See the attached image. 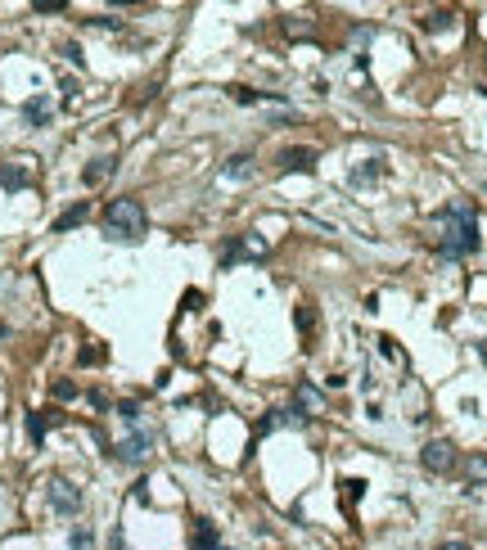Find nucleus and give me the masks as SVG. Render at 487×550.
Listing matches in <instances>:
<instances>
[{
    "label": "nucleus",
    "instance_id": "obj_12",
    "mask_svg": "<svg viewBox=\"0 0 487 550\" xmlns=\"http://www.w3.org/2000/svg\"><path fill=\"white\" fill-rule=\"evenodd\" d=\"M0 185H5V190H27V185H32V176L10 162V167H0Z\"/></svg>",
    "mask_w": 487,
    "mask_h": 550
},
{
    "label": "nucleus",
    "instance_id": "obj_3",
    "mask_svg": "<svg viewBox=\"0 0 487 550\" xmlns=\"http://www.w3.org/2000/svg\"><path fill=\"white\" fill-rule=\"evenodd\" d=\"M420 464L429 469V474H451L455 469V447L447 442V438H433V442L420 447Z\"/></svg>",
    "mask_w": 487,
    "mask_h": 550
},
{
    "label": "nucleus",
    "instance_id": "obj_13",
    "mask_svg": "<svg viewBox=\"0 0 487 550\" xmlns=\"http://www.w3.org/2000/svg\"><path fill=\"white\" fill-rule=\"evenodd\" d=\"M465 478L474 487H487V455H469V460H465Z\"/></svg>",
    "mask_w": 487,
    "mask_h": 550
},
{
    "label": "nucleus",
    "instance_id": "obj_14",
    "mask_svg": "<svg viewBox=\"0 0 487 550\" xmlns=\"http://www.w3.org/2000/svg\"><path fill=\"white\" fill-rule=\"evenodd\" d=\"M451 23H455V14H451V10H433L429 18L420 23V27H424V32H447V27H451Z\"/></svg>",
    "mask_w": 487,
    "mask_h": 550
},
{
    "label": "nucleus",
    "instance_id": "obj_15",
    "mask_svg": "<svg viewBox=\"0 0 487 550\" xmlns=\"http://www.w3.org/2000/svg\"><path fill=\"white\" fill-rule=\"evenodd\" d=\"M45 429H50V415H45V410H32V415H27V438H32V442H45Z\"/></svg>",
    "mask_w": 487,
    "mask_h": 550
},
{
    "label": "nucleus",
    "instance_id": "obj_10",
    "mask_svg": "<svg viewBox=\"0 0 487 550\" xmlns=\"http://www.w3.org/2000/svg\"><path fill=\"white\" fill-rule=\"evenodd\" d=\"M50 113H54V104H50L45 95H32L27 104H23V122H27V127H45V122H50Z\"/></svg>",
    "mask_w": 487,
    "mask_h": 550
},
{
    "label": "nucleus",
    "instance_id": "obj_2",
    "mask_svg": "<svg viewBox=\"0 0 487 550\" xmlns=\"http://www.w3.org/2000/svg\"><path fill=\"white\" fill-rule=\"evenodd\" d=\"M104 235L118 244H140L149 235V216H145L140 199H113L104 208Z\"/></svg>",
    "mask_w": 487,
    "mask_h": 550
},
{
    "label": "nucleus",
    "instance_id": "obj_16",
    "mask_svg": "<svg viewBox=\"0 0 487 550\" xmlns=\"http://www.w3.org/2000/svg\"><path fill=\"white\" fill-rule=\"evenodd\" d=\"M338 487H343V492H338V497H343V505H357V501L366 497V483H361V478H343Z\"/></svg>",
    "mask_w": 487,
    "mask_h": 550
},
{
    "label": "nucleus",
    "instance_id": "obj_4",
    "mask_svg": "<svg viewBox=\"0 0 487 550\" xmlns=\"http://www.w3.org/2000/svg\"><path fill=\"white\" fill-rule=\"evenodd\" d=\"M275 162H280V172H316V149L312 145H284Z\"/></svg>",
    "mask_w": 487,
    "mask_h": 550
},
{
    "label": "nucleus",
    "instance_id": "obj_11",
    "mask_svg": "<svg viewBox=\"0 0 487 550\" xmlns=\"http://www.w3.org/2000/svg\"><path fill=\"white\" fill-rule=\"evenodd\" d=\"M379 176H384V162H379V158H366L361 167H352V172H347V185H352V190H361V185L379 181Z\"/></svg>",
    "mask_w": 487,
    "mask_h": 550
},
{
    "label": "nucleus",
    "instance_id": "obj_7",
    "mask_svg": "<svg viewBox=\"0 0 487 550\" xmlns=\"http://www.w3.org/2000/svg\"><path fill=\"white\" fill-rule=\"evenodd\" d=\"M190 550H226L212 518H195V528H190Z\"/></svg>",
    "mask_w": 487,
    "mask_h": 550
},
{
    "label": "nucleus",
    "instance_id": "obj_18",
    "mask_svg": "<svg viewBox=\"0 0 487 550\" xmlns=\"http://www.w3.org/2000/svg\"><path fill=\"white\" fill-rule=\"evenodd\" d=\"M54 397H59V401H73L77 397V384H73V379H59V384H54Z\"/></svg>",
    "mask_w": 487,
    "mask_h": 550
},
{
    "label": "nucleus",
    "instance_id": "obj_25",
    "mask_svg": "<svg viewBox=\"0 0 487 550\" xmlns=\"http://www.w3.org/2000/svg\"><path fill=\"white\" fill-rule=\"evenodd\" d=\"M64 59H68V64H77V68H82V50H77V45H64Z\"/></svg>",
    "mask_w": 487,
    "mask_h": 550
},
{
    "label": "nucleus",
    "instance_id": "obj_9",
    "mask_svg": "<svg viewBox=\"0 0 487 550\" xmlns=\"http://www.w3.org/2000/svg\"><path fill=\"white\" fill-rule=\"evenodd\" d=\"M86 216H90V203L82 199V203H73L68 212H59V216H54V235H68V230H77L82 221H86Z\"/></svg>",
    "mask_w": 487,
    "mask_h": 550
},
{
    "label": "nucleus",
    "instance_id": "obj_23",
    "mask_svg": "<svg viewBox=\"0 0 487 550\" xmlns=\"http://www.w3.org/2000/svg\"><path fill=\"white\" fill-rule=\"evenodd\" d=\"M68 541H73L77 550H86L90 546V528H73V537H68Z\"/></svg>",
    "mask_w": 487,
    "mask_h": 550
},
{
    "label": "nucleus",
    "instance_id": "obj_20",
    "mask_svg": "<svg viewBox=\"0 0 487 550\" xmlns=\"http://www.w3.org/2000/svg\"><path fill=\"white\" fill-rule=\"evenodd\" d=\"M104 356H108V352H104L99 343H95V347H82V366H99Z\"/></svg>",
    "mask_w": 487,
    "mask_h": 550
},
{
    "label": "nucleus",
    "instance_id": "obj_24",
    "mask_svg": "<svg viewBox=\"0 0 487 550\" xmlns=\"http://www.w3.org/2000/svg\"><path fill=\"white\" fill-rule=\"evenodd\" d=\"M307 325H316V312H307V307H298V329H307Z\"/></svg>",
    "mask_w": 487,
    "mask_h": 550
},
{
    "label": "nucleus",
    "instance_id": "obj_19",
    "mask_svg": "<svg viewBox=\"0 0 487 550\" xmlns=\"http://www.w3.org/2000/svg\"><path fill=\"white\" fill-rule=\"evenodd\" d=\"M118 415L127 424H140V406H136V401H118Z\"/></svg>",
    "mask_w": 487,
    "mask_h": 550
},
{
    "label": "nucleus",
    "instance_id": "obj_5",
    "mask_svg": "<svg viewBox=\"0 0 487 550\" xmlns=\"http://www.w3.org/2000/svg\"><path fill=\"white\" fill-rule=\"evenodd\" d=\"M149 447H153V433L136 429V433H131V438H127V442H118V451H113V455H118L122 464H140L145 455H149Z\"/></svg>",
    "mask_w": 487,
    "mask_h": 550
},
{
    "label": "nucleus",
    "instance_id": "obj_6",
    "mask_svg": "<svg viewBox=\"0 0 487 550\" xmlns=\"http://www.w3.org/2000/svg\"><path fill=\"white\" fill-rule=\"evenodd\" d=\"M50 505L59 510V514H77V510H82V492H77L73 483H64V478H54L50 483Z\"/></svg>",
    "mask_w": 487,
    "mask_h": 550
},
{
    "label": "nucleus",
    "instance_id": "obj_17",
    "mask_svg": "<svg viewBox=\"0 0 487 550\" xmlns=\"http://www.w3.org/2000/svg\"><path fill=\"white\" fill-rule=\"evenodd\" d=\"M249 172H253V158H249V153H235V158L226 162V176H230V181H244Z\"/></svg>",
    "mask_w": 487,
    "mask_h": 550
},
{
    "label": "nucleus",
    "instance_id": "obj_22",
    "mask_svg": "<svg viewBox=\"0 0 487 550\" xmlns=\"http://www.w3.org/2000/svg\"><path fill=\"white\" fill-rule=\"evenodd\" d=\"M280 424H284V415H280V410H271L266 420H258V433H271V429H280Z\"/></svg>",
    "mask_w": 487,
    "mask_h": 550
},
{
    "label": "nucleus",
    "instance_id": "obj_27",
    "mask_svg": "<svg viewBox=\"0 0 487 550\" xmlns=\"http://www.w3.org/2000/svg\"><path fill=\"white\" fill-rule=\"evenodd\" d=\"M478 356H483V366H487V343H478Z\"/></svg>",
    "mask_w": 487,
    "mask_h": 550
},
{
    "label": "nucleus",
    "instance_id": "obj_21",
    "mask_svg": "<svg viewBox=\"0 0 487 550\" xmlns=\"http://www.w3.org/2000/svg\"><path fill=\"white\" fill-rule=\"evenodd\" d=\"M230 99H235V104H258V90H249V86H235V90H230Z\"/></svg>",
    "mask_w": 487,
    "mask_h": 550
},
{
    "label": "nucleus",
    "instance_id": "obj_8",
    "mask_svg": "<svg viewBox=\"0 0 487 550\" xmlns=\"http://www.w3.org/2000/svg\"><path fill=\"white\" fill-rule=\"evenodd\" d=\"M113 167H118V158H113V153H99V158H90V162H86L82 181H86V185H104L108 176H113Z\"/></svg>",
    "mask_w": 487,
    "mask_h": 550
},
{
    "label": "nucleus",
    "instance_id": "obj_1",
    "mask_svg": "<svg viewBox=\"0 0 487 550\" xmlns=\"http://www.w3.org/2000/svg\"><path fill=\"white\" fill-rule=\"evenodd\" d=\"M442 239H438V253H442L447 262H460V258H469V253H478V216H474V208L469 203H451V208H442Z\"/></svg>",
    "mask_w": 487,
    "mask_h": 550
},
{
    "label": "nucleus",
    "instance_id": "obj_26",
    "mask_svg": "<svg viewBox=\"0 0 487 550\" xmlns=\"http://www.w3.org/2000/svg\"><path fill=\"white\" fill-rule=\"evenodd\" d=\"M438 550H474V546H469V541H442Z\"/></svg>",
    "mask_w": 487,
    "mask_h": 550
}]
</instances>
